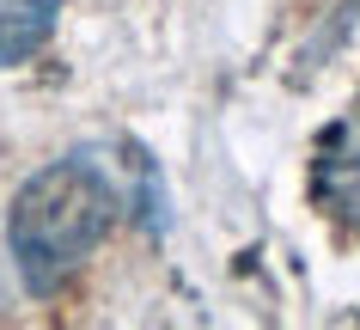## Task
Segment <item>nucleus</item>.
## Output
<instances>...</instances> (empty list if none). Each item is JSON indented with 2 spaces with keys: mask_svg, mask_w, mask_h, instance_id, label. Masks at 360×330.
I'll return each mask as SVG.
<instances>
[{
  "mask_svg": "<svg viewBox=\"0 0 360 330\" xmlns=\"http://www.w3.org/2000/svg\"><path fill=\"white\" fill-rule=\"evenodd\" d=\"M116 227V184L92 159H61L19 190L6 214V251L31 293L61 288Z\"/></svg>",
  "mask_w": 360,
  "mask_h": 330,
  "instance_id": "nucleus-1",
  "label": "nucleus"
},
{
  "mask_svg": "<svg viewBox=\"0 0 360 330\" xmlns=\"http://www.w3.org/2000/svg\"><path fill=\"white\" fill-rule=\"evenodd\" d=\"M61 0H0V68H19L49 43Z\"/></svg>",
  "mask_w": 360,
  "mask_h": 330,
  "instance_id": "nucleus-2",
  "label": "nucleus"
}]
</instances>
